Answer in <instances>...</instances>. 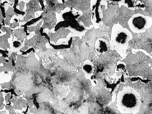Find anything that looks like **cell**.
Returning a JSON list of instances; mask_svg holds the SVG:
<instances>
[{
  "label": "cell",
  "mask_w": 152,
  "mask_h": 114,
  "mask_svg": "<svg viewBox=\"0 0 152 114\" xmlns=\"http://www.w3.org/2000/svg\"><path fill=\"white\" fill-rule=\"evenodd\" d=\"M141 104L140 94L129 86L120 91L117 96V106L119 111L123 113H135L138 112Z\"/></svg>",
  "instance_id": "cell-1"
},
{
  "label": "cell",
  "mask_w": 152,
  "mask_h": 114,
  "mask_svg": "<svg viewBox=\"0 0 152 114\" xmlns=\"http://www.w3.org/2000/svg\"><path fill=\"white\" fill-rule=\"evenodd\" d=\"M133 35L127 28L119 24H114L112 28L110 49L115 50L122 57H124L129 42Z\"/></svg>",
  "instance_id": "cell-2"
},
{
  "label": "cell",
  "mask_w": 152,
  "mask_h": 114,
  "mask_svg": "<svg viewBox=\"0 0 152 114\" xmlns=\"http://www.w3.org/2000/svg\"><path fill=\"white\" fill-rule=\"evenodd\" d=\"M128 26L131 31L135 33L145 32L152 25V18L140 13L132 15L128 21Z\"/></svg>",
  "instance_id": "cell-3"
},
{
  "label": "cell",
  "mask_w": 152,
  "mask_h": 114,
  "mask_svg": "<svg viewBox=\"0 0 152 114\" xmlns=\"http://www.w3.org/2000/svg\"><path fill=\"white\" fill-rule=\"evenodd\" d=\"M42 59L39 58V61L36 59L34 53L32 52L26 59L27 68L32 73L37 74L42 77L43 81L45 78H50L51 73L49 69L45 68L42 64Z\"/></svg>",
  "instance_id": "cell-4"
},
{
  "label": "cell",
  "mask_w": 152,
  "mask_h": 114,
  "mask_svg": "<svg viewBox=\"0 0 152 114\" xmlns=\"http://www.w3.org/2000/svg\"><path fill=\"white\" fill-rule=\"evenodd\" d=\"M42 21V20L36 26L29 27V31H33L35 33V35L29 41V46H31L35 49L45 51L47 49L46 44L49 41L48 39L41 33L40 26Z\"/></svg>",
  "instance_id": "cell-5"
},
{
  "label": "cell",
  "mask_w": 152,
  "mask_h": 114,
  "mask_svg": "<svg viewBox=\"0 0 152 114\" xmlns=\"http://www.w3.org/2000/svg\"><path fill=\"white\" fill-rule=\"evenodd\" d=\"M102 0H94V3L90 4V10L92 14L91 21L94 28L98 29L102 26L104 22L102 11L101 8Z\"/></svg>",
  "instance_id": "cell-6"
},
{
  "label": "cell",
  "mask_w": 152,
  "mask_h": 114,
  "mask_svg": "<svg viewBox=\"0 0 152 114\" xmlns=\"http://www.w3.org/2000/svg\"><path fill=\"white\" fill-rule=\"evenodd\" d=\"M77 74H70L68 71L56 76L50 81L51 83H55L58 85L67 86L72 83L76 79Z\"/></svg>",
  "instance_id": "cell-7"
},
{
  "label": "cell",
  "mask_w": 152,
  "mask_h": 114,
  "mask_svg": "<svg viewBox=\"0 0 152 114\" xmlns=\"http://www.w3.org/2000/svg\"><path fill=\"white\" fill-rule=\"evenodd\" d=\"M94 46L95 51L99 55H104L110 49L108 42L102 38H99L96 40Z\"/></svg>",
  "instance_id": "cell-8"
},
{
  "label": "cell",
  "mask_w": 152,
  "mask_h": 114,
  "mask_svg": "<svg viewBox=\"0 0 152 114\" xmlns=\"http://www.w3.org/2000/svg\"><path fill=\"white\" fill-rule=\"evenodd\" d=\"M54 33H49L48 37L50 40L56 43L58 40L66 38L71 31L68 29L64 27H60L55 31Z\"/></svg>",
  "instance_id": "cell-9"
},
{
  "label": "cell",
  "mask_w": 152,
  "mask_h": 114,
  "mask_svg": "<svg viewBox=\"0 0 152 114\" xmlns=\"http://www.w3.org/2000/svg\"><path fill=\"white\" fill-rule=\"evenodd\" d=\"M30 110L34 114H53L54 113L53 108L49 103L43 102L39 104V108L37 109L36 107L33 108L29 107Z\"/></svg>",
  "instance_id": "cell-10"
},
{
  "label": "cell",
  "mask_w": 152,
  "mask_h": 114,
  "mask_svg": "<svg viewBox=\"0 0 152 114\" xmlns=\"http://www.w3.org/2000/svg\"><path fill=\"white\" fill-rule=\"evenodd\" d=\"M46 4L45 8L50 9L59 14L66 7L64 3H59L57 0H44Z\"/></svg>",
  "instance_id": "cell-11"
},
{
  "label": "cell",
  "mask_w": 152,
  "mask_h": 114,
  "mask_svg": "<svg viewBox=\"0 0 152 114\" xmlns=\"http://www.w3.org/2000/svg\"><path fill=\"white\" fill-rule=\"evenodd\" d=\"M82 70L85 75L88 76L91 79L93 76L94 68V65L89 60H86L83 63L82 66Z\"/></svg>",
  "instance_id": "cell-12"
},
{
  "label": "cell",
  "mask_w": 152,
  "mask_h": 114,
  "mask_svg": "<svg viewBox=\"0 0 152 114\" xmlns=\"http://www.w3.org/2000/svg\"><path fill=\"white\" fill-rule=\"evenodd\" d=\"M32 1L31 7L28 12V20L35 18V13L37 11H42L43 10L39 5L40 0H32Z\"/></svg>",
  "instance_id": "cell-13"
},
{
  "label": "cell",
  "mask_w": 152,
  "mask_h": 114,
  "mask_svg": "<svg viewBox=\"0 0 152 114\" xmlns=\"http://www.w3.org/2000/svg\"><path fill=\"white\" fill-rule=\"evenodd\" d=\"M58 50H55L52 48H47V49L45 51H42L39 50V51L37 53L39 58L42 59L53 56L57 54Z\"/></svg>",
  "instance_id": "cell-14"
},
{
  "label": "cell",
  "mask_w": 152,
  "mask_h": 114,
  "mask_svg": "<svg viewBox=\"0 0 152 114\" xmlns=\"http://www.w3.org/2000/svg\"><path fill=\"white\" fill-rule=\"evenodd\" d=\"M12 99L14 103V107L15 109H20L22 107H25L28 105L29 102L28 101L23 99L22 98H16L14 97Z\"/></svg>",
  "instance_id": "cell-15"
},
{
  "label": "cell",
  "mask_w": 152,
  "mask_h": 114,
  "mask_svg": "<svg viewBox=\"0 0 152 114\" xmlns=\"http://www.w3.org/2000/svg\"><path fill=\"white\" fill-rule=\"evenodd\" d=\"M12 38V39L10 38V40H8V41H10L9 43L11 46V48L13 50L16 51L20 49L23 46V43L18 40L16 38Z\"/></svg>",
  "instance_id": "cell-16"
}]
</instances>
